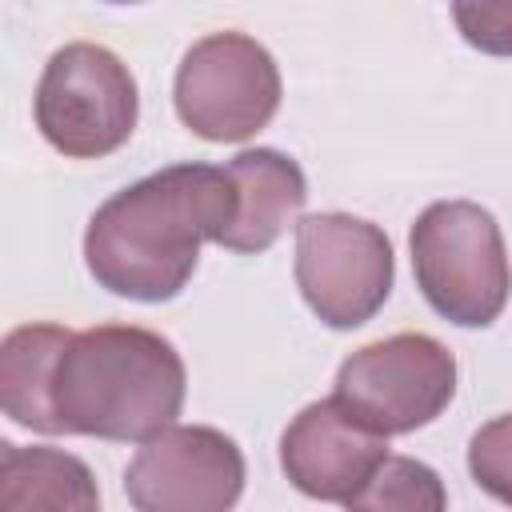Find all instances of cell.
Here are the masks:
<instances>
[{"instance_id":"obj_1","label":"cell","mask_w":512,"mask_h":512,"mask_svg":"<svg viewBox=\"0 0 512 512\" xmlns=\"http://www.w3.org/2000/svg\"><path fill=\"white\" fill-rule=\"evenodd\" d=\"M232 180L216 164H168L112 192L84 228V264L112 296L160 304L184 292L200 248L232 224Z\"/></svg>"},{"instance_id":"obj_2","label":"cell","mask_w":512,"mask_h":512,"mask_svg":"<svg viewBox=\"0 0 512 512\" xmlns=\"http://www.w3.org/2000/svg\"><path fill=\"white\" fill-rule=\"evenodd\" d=\"M188 372L168 336L140 324L72 332L52 372V408L68 436L152 440L176 424Z\"/></svg>"},{"instance_id":"obj_3","label":"cell","mask_w":512,"mask_h":512,"mask_svg":"<svg viewBox=\"0 0 512 512\" xmlns=\"http://www.w3.org/2000/svg\"><path fill=\"white\" fill-rule=\"evenodd\" d=\"M416 288L444 320L460 328H488L512 292V260L496 216L472 200L428 204L412 232Z\"/></svg>"},{"instance_id":"obj_4","label":"cell","mask_w":512,"mask_h":512,"mask_svg":"<svg viewBox=\"0 0 512 512\" xmlns=\"http://www.w3.org/2000/svg\"><path fill=\"white\" fill-rule=\"evenodd\" d=\"M32 116L40 136L72 156V160H100L128 144L136 116H140V92L128 64L104 48V44H64L48 56Z\"/></svg>"},{"instance_id":"obj_5","label":"cell","mask_w":512,"mask_h":512,"mask_svg":"<svg viewBox=\"0 0 512 512\" xmlns=\"http://www.w3.org/2000/svg\"><path fill=\"white\" fill-rule=\"evenodd\" d=\"M332 396L372 432L404 436L432 424L456 396V356L428 332H396L356 348Z\"/></svg>"},{"instance_id":"obj_6","label":"cell","mask_w":512,"mask_h":512,"mask_svg":"<svg viewBox=\"0 0 512 512\" xmlns=\"http://www.w3.org/2000/svg\"><path fill=\"white\" fill-rule=\"evenodd\" d=\"M280 68L272 52L244 32H212L196 40L172 84L176 116L212 144L256 136L280 108Z\"/></svg>"},{"instance_id":"obj_7","label":"cell","mask_w":512,"mask_h":512,"mask_svg":"<svg viewBox=\"0 0 512 512\" xmlns=\"http://www.w3.org/2000/svg\"><path fill=\"white\" fill-rule=\"evenodd\" d=\"M296 288L328 328L368 324L396 276L392 240L380 224L348 212H316L296 224Z\"/></svg>"},{"instance_id":"obj_8","label":"cell","mask_w":512,"mask_h":512,"mask_svg":"<svg viewBox=\"0 0 512 512\" xmlns=\"http://www.w3.org/2000/svg\"><path fill=\"white\" fill-rule=\"evenodd\" d=\"M244 452L208 424H172L144 440L124 468L136 512H232L244 496Z\"/></svg>"},{"instance_id":"obj_9","label":"cell","mask_w":512,"mask_h":512,"mask_svg":"<svg viewBox=\"0 0 512 512\" xmlns=\"http://www.w3.org/2000/svg\"><path fill=\"white\" fill-rule=\"evenodd\" d=\"M388 456V436L360 424L336 396L312 400L280 436V468L312 500L348 504Z\"/></svg>"},{"instance_id":"obj_10","label":"cell","mask_w":512,"mask_h":512,"mask_svg":"<svg viewBox=\"0 0 512 512\" xmlns=\"http://www.w3.org/2000/svg\"><path fill=\"white\" fill-rule=\"evenodd\" d=\"M232 180V224L216 240L228 252H264L272 248L288 224H300V208L308 200V180L300 164L276 148H244L224 164Z\"/></svg>"},{"instance_id":"obj_11","label":"cell","mask_w":512,"mask_h":512,"mask_svg":"<svg viewBox=\"0 0 512 512\" xmlns=\"http://www.w3.org/2000/svg\"><path fill=\"white\" fill-rule=\"evenodd\" d=\"M0 512H100L92 468L48 444L0 448Z\"/></svg>"},{"instance_id":"obj_12","label":"cell","mask_w":512,"mask_h":512,"mask_svg":"<svg viewBox=\"0 0 512 512\" xmlns=\"http://www.w3.org/2000/svg\"><path fill=\"white\" fill-rule=\"evenodd\" d=\"M72 340L60 324H20L0 344V404L20 428L60 436V420L52 408V372Z\"/></svg>"},{"instance_id":"obj_13","label":"cell","mask_w":512,"mask_h":512,"mask_svg":"<svg viewBox=\"0 0 512 512\" xmlns=\"http://www.w3.org/2000/svg\"><path fill=\"white\" fill-rule=\"evenodd\" d=\"M344 508L348 512H448V492L436 468H428L416 456L388 452Z\"/></svg>"},{"instance_id":"obj_14","label":"cell","mask_w":512,"mask_h":512,"mask_svg":"<svg viewBox=\"0 0 512 512\" xmlns=\"http://www.w3.org/2000/svg\"><path fill=\"white\" fill-rule=\"evenodd\" d=\"M468 472L492 500L512 508V412H504L472 432Z\"/></svg>"},{"instance_id":"obj_15","label":"cell","mask_w":512,"mask_h":512,"mask_svg":"<svg viewBox=\"0 0 512 512\" xmlns=\"http://www.w3.org/2000/svg\"><path fill=\"white\" fill-rule=\"evenodd\" d=\"M452 20L472 48L512 56V4H452Z\"/></svg>"}]
</instances>
